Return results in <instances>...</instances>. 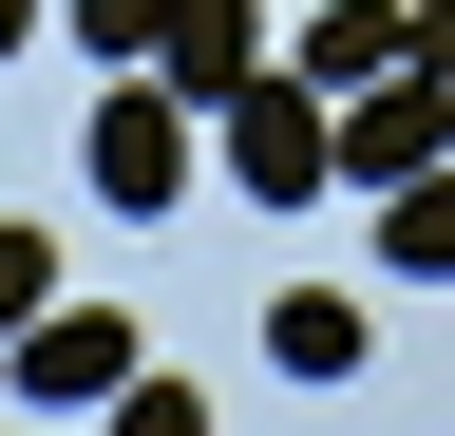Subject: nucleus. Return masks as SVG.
I'll use <instances>...</instances> for the list:
<instances>
[{
  "label": "nucleus",
  "mask_w": 455,
  "mask_h": 436,
  "mask_svg": "<svg viewBox=\"0 0 455 436\" xmlns=\"http://www.w3.org/2000/svg\"><path fill=\"white\" fill-rule=\"evenodd\" d=\"M209 133H228V190H266V209L341 190V95H323L304 58H266L247 95H209Z\"/></svg>",
  "instance_id": "obj_1"
},
{
  "label": "nucleus",
  "mask_w": 455,
  "mask_h": 436,
  "mask_svg": "<svg viewBox=\"0 0 455 436\" xmlns=\"http://www.w3.org/2000/svg\"><path fill=\"white\" fill-rule=\"evenodd\" d=\"M190 133H209V115H190V95H171L152 58H114V95H95V115H76V171H95L114 209H133V228H152V209H171V190H190Z\"/></svg>",
  "instance_id": "obj_2"
},
{
  "label": "nucleus",
  "mask_w": 455,
  "mask_h": 436,
  "mask_svg": "<svg viewBox=\"0 0 455 436\" xmlns=\"http://www.w3.org/2000/svg\"><path fill=\"white\" fill-rule=\"evenodd\" d=\"M436 152H455V76L436 58H398V76L341 95V190H398V171H436Z\"/></svg>",
  "instance_id": "obj_3"
},
{
  "label": "nucleus",
  "mask_w": 455,
  "mask_h": 436,
  "mask_svg": "<svg viewBox=\"0 0 455 436\" xmlns=\"http://www.w3.org/2000/svg\"><path fill=\"white\" fill-rule=\"evenodd\" d=\"M20 399H57V417H76V399H133V322H114V304H38L20 322Z\"/></svg>",
  "instance_id": "obj_4"
},
{
  "label": "nucleus",
  "mask_w": 455,
  "mask_h": 436,
  "mask_svg": "<svg viewBox=\"0 0 455 436\" xmlns=\"http://www.w3.org/2000/svg\"><path fill=\"white\" fill-rule=\"evenodd\" d=\"M152 76L190 95V115H209V95H247V76H266V0H171V38H152Z\"/></svg>",
  "instance_id": "obj_5"
},
{
  "label": "nucleus",
  "mask_w": 455,
  "mask_h": 436,
  "mask_svg": "<svg viewBox=\"0 0 455 436\" xmlns=\"http://www.w3.org/2000/svg\"><path fill=\"white\" fill-rule=\"evenodd\" d=\"M418 58V0H304V76L323 95H361V76H398Z\"/></svg>",
  "instance_id": "obj_6"
},
{
  "label": "nucleus",
  "mask_w": 455,
  "mask_h": 436,
  "mask_svg": "<svg viewBox=\"0 0 455 436\" xmlns=\"http://www.w3.org/2000/svg\"><path fill=\"white\" fill-rule=\"evenodd\" d=\"M379 247H398V285H455V152L379 190Z\"/></svg>",
  "instance_id": "obj_7"
},
{
  "label": "nucleus",
  "mask_w": 455,
  "mask_h": 436,
  "mask_svg": "<svg viewBox=\"0 0 455 436\" xmlns=\"http://www.w3.org/2000/svg\"><path fill=\"white\" fill-rule=\"evenodd\" d=\"M266 361H284V379H361V304L284 285V304H266Z\"/></svg>",
  "instance_id": "obj_8"
},
{
  "label": "nucleus",
  "mask_w": 455,
  "mask_h": 436,
  "mask_svg": "<svg viewBox=\"0 0 455 436\" xmlns=\"http://www.w3.org/2000/svg\"><path fill=\"white\" fill-rule=\"evenodd\" d=\"M38 304H57V247L20 228V209H0V342H20V322H38Z\"/></svg>",
  "instance_id": "obj_9"
},
{
  "label": "nucleus",
  "mask_w": 455,
  "mask_h": 436,
  "mask_svg": "<svg viewBox=\"0 0 455 436\" xmlns=\"http://www.w3.org/2000/svg\"><path fill=\"white\" fill-rule=\"evenodd\" d=\"M57 20H76L95 58H152V38H171V0H57Z\"/></svg>",
  "instance_id": "obj_10"
},
{
  "label": "nucleus",
  "mask_w": 455,
  "mask_h": 436,
  "mask_svg": "<svg viewBox=\"0 0 455 436\" xmlns=\"http://www.w3.org/2000/svg\"><path fill=\"white\" fill-rule=\"evenodd\" d=\"M418 58H436V76H455V0H418Z\"/></svg>",
  "instance_id": "obj_11"
},
{
  "label": "nucleus",
  "mask_w": 455,
  "mask_h": 436,
  "mask_svg": "<svg viewBox=\"0 0 455 436\" xmlns=\"http://www.w3.org/2000/svg\"><path fill=\"white\" fill-rule=\"evenodd\" d=\"M38 20H57V0H0V58H20V38H38Z\"/></svg>",
  "instance_id": "obj_12"
}]
</instances>
